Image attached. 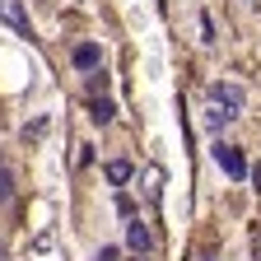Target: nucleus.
<instances>
[{
  "instance_id": "nucleus-6",
  "label": "nucleus",
  "mask_w": 261,
  "mask_h": 261,
  "mask_svg": "<svg viewBox=\"0 0 261 261\" xmlns=\"http://www.w3.org/2000/svg\"><path fill=\"white\" fill-rule=\"evenodd\" d=\"M228 121H233V112H228V108H215V103H210V112H205V126H210V130H224Z\"/></svg>"
},
{
  "instance_id": "nucleus-13",
  "label": "nucleus",
  "mask_w": 261,
  "mask_h": 261,
  "mask_svg": "<svg viewBox=\"0 0 261 261\" xmlns=\"http://www.w3.org/2000/svg\"><path fill=\"white\" fill-rule=\"evenodd\" d=\"M136 261H145V256H136Z\"/></svg>"
},
{
  "instance_id": "nucleus-5",
  "label": "nucleus",
  "mask_w": 261,
  "mask_h": 261,
  "mask_svg": "<svg viewBox=\"0 0 261 261\" xmlns=\"http://www.w3.org/2000/svg\"><path fill=\"white\" fill-rule=\"evenodd\" d=\"M210 98H219V103L233 112V117H238V108H243V93H238L233 84H215V89H210Z\"/></svg>"
},
{
  "instance_id": "nucleus-4",
  "label": "nucleus",
  "mask_w": 261,
  "mask_h": 261,
  "mask_svg": "<svg viewBox=\"0 0 261 261\" xmlns=\"http://www.w3.org/2000/svg\"><path fill=\"white\" fill-rule=\"evenodd\" d=\"M98 61H103L98 42H80V47H75V65H80V70H98Z\"/></svg>"
},
{
  "instance_id": "nucleus-11",
  "label": "nucleus",
  "mask_w": 261,
  "mask_h": 261,
  "mask_svg": "<svg viewBox=\"0 0 261 261\" xmlns=\"http://www.w3.org/2000/svg\"><path fill=\"white\" fill-rule=\"evenodd\" d=\"M196 261H219V256H215V252H201V256H196Z\"/></svg>"
},
{
  "instance_id": "nucleus-7",
  "label": "nucleus",
  "mask_w": 261,
  "mask_h": 261,
  "mask_svg": "<svg viewBox=\"0 0 261 261\" xmlns=\"http://www.w3.org/2000/svg\"><path fill=\"white\" fill-rule=\"evenodd\" d=\"M89 117H93V121H98V126H108V121H112V117H117V108H112V103H108V98H98V103H93V112H89Z\"/></svg>"
},
{
  "instance_id": "nucleus-1",
  "label": "nucleus",
  "mask_w": 261,
  "mask_h": 261,
  "mask_svg": "<svg viewBox=\"0 0 261 261\" xmlns=\"http://www.w3.org/2000/svg\"><path fill=\"white\" fill-rule=\"evenodd\" d=\"M0 19H5L14 33H23V38H28V14H23L19 0H0Z\"/></svg>"
},
{
  "instance_id": "nucleus-9",
  "label": "nucleus",
  "mask_w": 261,
  "mask_h": 261,
  "mask_svg": "<svg viewBox=\"0 0 261 261\" xmlns=\"http://www.w3.org/2000/svg\"><path fill=\"white\" fill-rule=\"evenodd\" d=\"M10 196H14V177H10V168H5V163H0V205H5Z\"/></svg>"
},
{
  "instance_id": "nucleus-2",
  "label": "nucleus",
  "mask_w": 261,
  "mask_h": 261,
  "mask_svg": "<svg viewBox=\"0 0 261 261\" xmlns=\"http://www.w3.org/2000/svg\"><path fill=\"white\" fill-rule=\"evenodd\" d=\"M126 243L136 247L140 256H145V252L154 247V238H149V228H145V219H130V224H126Z\"/></svg>"
},
{
  "instance_id": "nucleus-3",
  "label": "nucleus",
  "mask_w": 261,
  "mask_h": 261,
  "mask_svg": "<svg viewBox=\"0 0 261 261\" xmlns=\"http://www.w3.org/2000/svg\"><path fill=\"white\" fill-rule=\"evenodd\" d=\"M215 159H219V168H224L228 177H243V173H247V163H243L233 149H228V145H215Z\"/></svg>"
},
{
  "instance_id": "nucleus-12",
  "label": "nucleus",
  "mask_w": 261,
  "mask_h": 261,
  "mask_svg": "<svg viewBox=\"0 0 261 261\" xmlns=\"http://www.w3.org/2000/svg\"><path fill=\"white\" fill-rule=\"evenodd\" d=\"M0 261H5V247H0Z\"/></svg>"
},
{
  "instance_id": "nucleus-10",
  "label": "nucleus",
  "mask_w": 261,
  "mask_h": 261,
  "mask_svg": "<svg viewBox=\"0 0 261 261\" xmlns=\"http://www.w3.org/2000/svg\"><path fill=\"white\" fill-rule=\"evenodd\" d=\"M93 261H117V247H103V252H98Z\"/></svg>"
},
{
  "instance_id": "nucleus-8",
  "label": "nucleus",
  "mask_w": 261,
  "mask_h": 261,
  "mask_svg": "<svg viewBox=\"0 0 261 261\" xmlns=\"http://www.w3.org/2000/svg\"><path fill=\"white\" fill-rule=\"evenodd\" d=\"M108 177H112V182H126V177H130V163H126V159H112V163H108Z\"/></svg>"
}]
</instances>
